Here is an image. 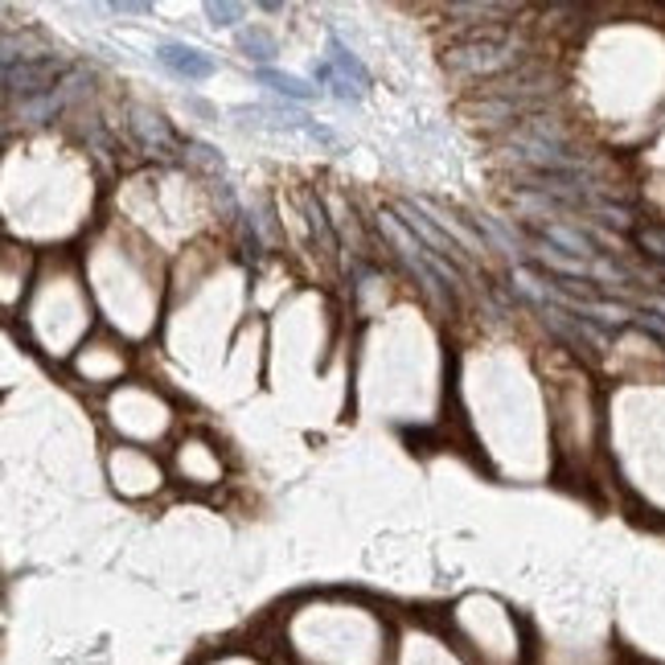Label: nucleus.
<instances>
[{
  "label": "nucleus",
  "mask_w": 665,
  "mask_h": 665,
  "mask_svg": "<svg viewBox=\"0 0 665 665\" xmlns=\"http://www.w3.org/2000/svg\"><path fill=\"white\" fill-rule=\"evenodd\" d=\"M522 41H513L506 25H473L464 29L461 41L443 46V67L461 79H489V74H506L518 62Z\"/></svg>",
  "instance_id": "nucleus-1"
},
{
  "label": "nucleus",
  "mask_w": 665,
  "mask_h": 665,
  "mask_svg": "<svg viewBox=\"0 0 665 665\" xmlns=\"http://www.w3.org/2000/svg\"><path fill=\"white\" fill-rule=\"evenodd\" d=\"M67 70V62L62 58H25L21 67H4V86H9V95H50V91H58V74Z\"/></svg>",
  "instance_id": "nucleus-2"
},
{
  "label": "nucleus",
  "mask_w": 665,
  "mask_h": 665,
  "mask_svg": "<svg viewBox=\"0 0 665 665\" xmlns=\"http://www.w3.org/2000/svg\"><path fill=\"white\" fill-rule=\"evenodd\" d=\"M399 214H403V222H407V230H411V235H415V239H419V242H424V247H427V251H431V256H440V259H448V263H456L461 272H464V268H468V259H473V256L464 251L461 242H452V239H448V235H443L440 226H431V222L419 218V210H415V205L403 202V205H399Z\"/></svg>",
  "instance_id": "nucleus-3"
},
{
  "label": "nucleus",
  "mask_w": 665,
  "mask_h": 665,
  "mask_svg": "<svg viewBox=\"0 0 665 665\" xmlns=\"http://www.w3.org/2000/svg\"><path fill=\"white\" fill-rule=\"evenodd\" d=\"M156 58H161V67H169L173 74H181V79H210V74H214V58L193 50V46H181V41H165Z\"/></svg>",
  "instance_id": "nucleus-4"
},
{
  "label": "nucleus",
  "mask_w": 665,
  "mask_h": 665,
  "mask_svg": "<svg viewBox=\"0 0 665 665\" xmlns=\"http://www.w3.org/2000/svg\"><path fill=\"white\" fill-rule=\"evenodd\" d=\"M543 242H550L555 251H567L571 259H592L596 256V239L580 230V218L575 226H563V222H543Z\"/></svg>",
  "instance_id": "nucleus-5"
},
{
  "label": "nucleus",
  "mask_w": 665,
  "mask_h": 665,
  "mask_svg": "<svg viewBox=\"0 0 665 665\" xmlns=\"http://www.w3.org/2000/svg\"><path fill=\"white\" fill-rule=\"evenodd\" d=\"M67 86H58V91H50V95H37V99H29V103H21V120L25 123H41V120H54L58 111H62V103H67Z\"/></svg>",
  "instance_id": "nucleus-6"
},
{
  "label": "nucleus",
  "mask_w": 665,
  "mask_h": 665,
  "mask_svg": "<svg viewBox=\"0 0 665 665\" xmlns=\"http://www.w3.org/2000/svg\"><path fill=\"white\" fill-rule=\"evenodd\" d=\"M259 83H272V91H280V95H288V99H312V86H305L300 79H292V74H280V70L272 67H259Z\"/></svg>",
  "instance_id": "nucleus-7"
},
{
  "label": "nucleus",
  "mask_w": 665,
  "mask_h": 665,
  "mask_svg": "<svg viewBox=\"0 0 665 665\" xmlns=\"http://www.w3.org/2000/svg\"><path fill=\"white\" fill-rule=\"evenodd\" d=\"M242 50H247V58H256V62H272L275 58V41L263 29H251V34H242Z\"/></svg>",
  "instance_id": "nucleus-8"
},
{
  "label": "nucleus",
  "mask_w": 665,
  "mask_h": 665,
  "mask_svg": "<svg viewBox=\"0 0 665 665\" xmlns=\"http://www.w3.org/2000/svg\"><path fill=\"white\" fill-rule=\"evenodd\" d=\"M637 242L645 247L649 256H665V230H653V226H641V230H637Z\"/></svg>",
  "instance_id": "nucleus-9"
},
{
  "label": "nucleus",
  "mask_w": 665,
  "mask_h": 665,
  "mask_svg": "<svg viewBox=\"0 0 665 665\" xmlns=\"http://www.w3.org/2000/svg\"><path fill=\"white\" fill-rule=\"evenodd\" d=\"M205 13L214 17V25H235V21H239L247 9H242V4H210Z\"/></svg>",
  "instance_id": "nucleus-10"
},
{
  "label": "nucleus",
  "mask_w": 665,
  "mask_h": 665,
  "mask_svg": "<svg viewBox=\"0 0 665 665\" xmlns=\"http://www.w3.org/2000/svg\"><path fill=\"white\" fill-rule=\"evenodd\" d=\"M632 321L641 324V329H649V333H653V337H662V342H665V324L657 321V317H649V312H637V317H632Z\"/></svg>",
  "instance_id": "nucleus-11"
}]
</instances>
